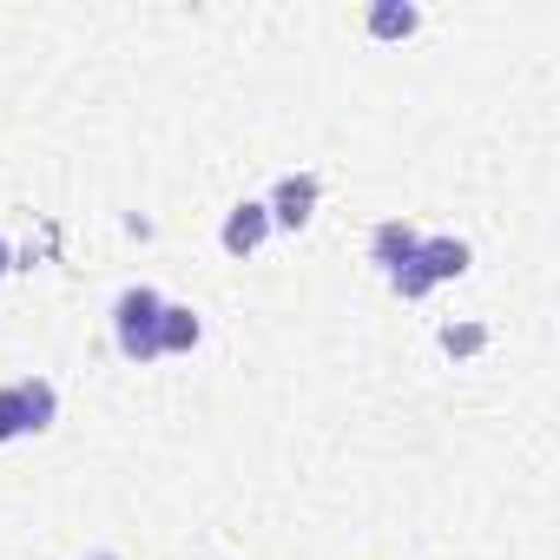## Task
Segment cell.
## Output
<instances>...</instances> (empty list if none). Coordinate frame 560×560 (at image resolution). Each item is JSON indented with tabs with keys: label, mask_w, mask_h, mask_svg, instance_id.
Segmentation results:
<instances>
[{
	"label": "cell",
	"mask_w": 560,
	"mask_h": 560,
	"mask_svg": "<svg viewBox=\"0 0 560 560\" xmlns=\"http://www.w3.org/2000/svg\"><path fill=\"white\" fill-rule=\"evenodd\" d=\"M462 270H468V244L435 237V244H416V257L402 270H389V284H396V298H422L429 284H448V277H462Z\"/></svg>",
	"instance_id": "cell-1"
},
{
	"label": "cell",
	"mask_w": 560,
	"mask_h": 560,
	"mask_svg": "<svg viewBox=\"0 0 560 560\" xmlns=\"http://www.w3.org/2000/svg\"><path fill=\"white\" fill-rule=\"evenodd\" d=\"M159 311H165V304H159V291H145V284L119 298L113 317H119V350H126V357H139V363L159 357Z\"/></svg>",
	"instance_id": "cell-2"
},
{
	"label": "cell",
	"mask_w": 560,
	"mask_h": 560,
	"mask_svg": "<svg viewBox=\"0 0 560 560\" xmlns=\"http://www.w3.org/2000/svg\"><path fill=\"white\" fill-rule=\"evenodd\" d=\"M54 422V383H14L0 389V442L21 429H47Z\"/></svg>",
	"instance_id": "cell-3"
},
{
	"label": "cell",
	"mask_w": 560,
	"mask_h": 560,
	"mask_svg": "<svg viewBox=\"0 0 560 560\" xmlns=\"http://www.w3.org/2000/svg\"><path fill=\"white\" fill-rule=\"evenodd\" d=\"M311 205H317V178L304 172V178H284V185H277V198H270L264 211L284 224V231H298V224H311Z\"/></svg>",
	"instance_id": "cell-4"
},
{
	"label": "cell",
	"mask_w": 560,
	"mask_h": 560,
	"mask_svg": "<svg viewBox=\"0 0 560 560\" xmlns=\"http://www.w3.org/2000/svg\"><path fill=\"white\" fill-rule=\"evenodd\" d=\"M264 231H270V211H264V205H237V211L224 218V250L244 257V250L264 244Z\"/></svg>",
	"instance_id": "cell-5"
},
{
	"label": "cell",
	"mask_w": 560,
	"mask_h": 560,
	"mask_svg": "<svg viewBox=\"0 0 560 560\" xmlns=\"http://www.w3.org/2000/svg\"><path fill=\"white\" fill-rule=\"evenodd\" d=\"M416 244H422V237H416V231H409L402 218H389V224L376 231V264H389V270H402V264L416 257Z\"/></svg>",
	"instance_id": "cell-6"
},
{
	"label": "cell",
	"mask_w": 560,
	"mask_h": 560,
	"mask_svg": "<svg viewBox=\"0 0 560 560\" xmlns=\"http://www.w3.org/2000/svg\"><path fill=\"white\" fill-rule=\"evenodd\" d=\"M191 343H198V317L178 311V304H165L159 311V350H191Z\"/></svg>",
	"instance_id": "cell-7"
},
{
	"label": "cell",
	"mask_w": 560,
	"mask_h": 560,
	"mask_svg": "<svg viewBox=\"0 0 560 560\" xmlns=\"http://www.w3.org/2000/svg\"><path fill=\"white\" fill-rule=\"evenodd\" d=\"M370 34H376V40L416 34V8H396V0H383V8H370Z\"/></svg>",
	"instance_id": "cell-8"
},
{
	"label": "cell",
	"mask_w": 560,
	"mask_h": 560,
	"mask_svg": "<svg viewBox=\"0 0 560 560\" xmlns=\"http://www.w3.org/2000/svg\"><path fill=\"white\" fill-rule=\"evenodd\" d=\"M442 343H448V357H468V350H481V330L468 324V330H448Z\"/></svg>",
	"instance_id": "cell-9"
},
{
	"label": "cell",
	"mask_w": 560,
	"mask_h": 560,
	"mask_svg": "<svg viewBox=\"0 0 560 560\" xmlns=\"http://www.w3.org/2000/svg\"><path fill=\"white\" fill-rule=\"evenodd\" d=\"M8 264H14V250H8V237H0V270H8Z\"/></svg>",
	"instance_id": "cell-10"
},
{
	"label": "cell",
	"mask_w": 560,
	"mask_h": 560,
	"mask_svg": "<svg viewBox=\"0 0 560 560\" xmlns=\"http://www.w3.org/2000/svg\"><path fill=\"white\" fill-rule=\"evenodd\" d=\"M100 560H113V553H100Z\"/></svg>",
	"instance_id": "cell-11"
}]
</instances>
